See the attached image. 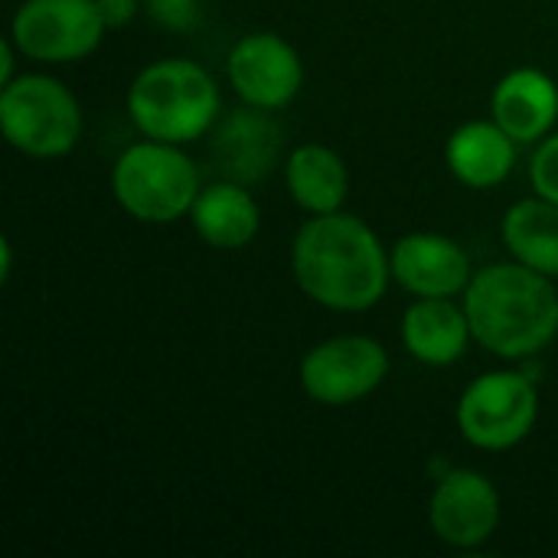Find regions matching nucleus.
I'll use <instances>...</instances> for the list:
<instances>
[{"instance_id":"obj_1","label":"nucleus","mask_w":558,"mask_h":558,"mask_svg":"<svg viewBox=\"0 0 558 558\" xmlns=\"http://www.w3.org/2000/svg\"><path fill=\"white\" fill-rule=\"evenodd\" d=\"M301 291L330 311L360 314L383 301L392 262L379 235L350 213H324L301 226L291 248Z\"/></svg>"},{"instance_id":"obj_2","label":"nucleus","mask_w":558,"mask_h":558,"mask_svg":"<svg viewBox=\"0 0 558 558\" xmlns=\"http://www.w3.org/2000/svg\"><path fill=\"white\" fill-rule=\"evenodd\" d=\"M464 311L474 340L504 360L536 356L558 337L556 284L523 262L474 271Z\"/></svg>"},{"instance_id":"obj_3","label":"nucleus","mask_w":558,"mask_h":558,"mask_svg":"<svg viewBox=\"0 0 558 558\" xmlns=\"http://www.w3.org/2000/svg\"><path fill=\"white\" fill-rule=\"evenodd\" d=\"M128 114L150 141H199L219 118V88L203 65L160 59L131 82Z\"/></svg>"},{"instance_id":"obj_4","label":"nucleus","mask_w":558,"mask_h":558,"mask_svg":"<svg viewBox=\"0 0 558 558\" xmlns=\"http://www.w3.org/2000/svg\"><path fill=\"white\" fill-rule=\"evenodd\" d=\"M111 190L128 216L163 226L193 209L203 183L196 163L183 154L180 144L147 137L118 157Z\"/></svg>"},{"instance_id":"obj_5","label":"nucleus","mask_w":558,"mask_h":558,"mask_svg":"<svg viewBox=\"0 0 558 558\" xmlns=\"http://www.w3.org/2000/svg\"><path fill=\"white\" fill-rule=\"evenodd\" d=\"M0 131L26 157H65L82 134L75 95L49 75H16L0 92Z\"/></svg>"},{"instance_id":"obj_6","label":"nucleus","mask_w":558,"mask_h":558,"mask_svg":"<svg viewBox=\"0 0 558 558\" xmlns=\"http://www.w3.org/2000/svg\"><path fill=\"white\" fill-rule=\"evenodd\" d=\"M539 396L523 373H484L458 402L461 438L484 451L517 448L536 425Z\"/></svg>"},{"instance_id":"obj_7","label":"nucleus","mask_w":558,"mask_h":558,"mask_svg":"<svg viewBox=\"0 0 558 558\" xmlns=\"http://www.w3.org/2000/svg\"><path fill=\"white\" fill-rule=\"evenodd\" d=\"M105 29L108 23L95 0H23L10 39L26 59L75 62L101 46Z\"/></svg>"},{"instance_id":"obj_8","label":"nucleus","mask_w":558,"mask_h":558,"mask_svg":"<svg viewBox=\"0 0 558 558\" xmlns=\"http://www.w3.org/2000/svg\"><path fill=\"white\" fill-rule=\"evenodd\" d=\"M389 376V353L373 337H333L301 363L304 392L327 409L353 405L376 392Z\"/></svg>"},{"instance_id":"obj_9","label":"nucleus","mask_w":558,"mask_h":558,"mask_svg":"<svg viewBox=\"0 0 558 558\" xmlns=\"http://www.w3.org/2000/svg\"><path fill=\"white\" fill-rule=\"evenodd\" d=\"M229 82L252 108H284L304 82L298 49L278 33H248L229 52Z\"/></svg>"},{"instance_id":"obj_10","label":"nucleus","mask_w":558,"mask_h":558,"mask_svg":"<svg viewBox=\"0 0 558 558\" xmlns=\"http://www.w3.org/2000/svg\"><path fill=\"white\" fill-rule=\"evenodd\" d=\"M432 530L454 549H477L500 526V494L477 471H448L428 504Z\"/></svg>"},{"instance_id":"obj_11","label":"nucleus","mask_w":558,"mask_h":558,"mask_svg":"<svg viewBox=\"0 0 558 558\" xmlns=\"http://www.w3.org/2000/svg\"><path fill=\"white\" fill-rule=\"evenodd\" d=\"M392 278L415 298H454L471 284V258L468 252L445 235L412 232L396 242Z\"/></svg>"},{"instance_id":"obj_12","label":"nucleus","mask_w":558,"mask_h":558,"mask_svg":"<svg viewBox=\"0 0 558 558\" xmlns=\"http://www.w3.org/2000/svg\"><path fill=\"white\" fill-rule=\"evenodd\" d=\"M281 128L265 114V108H245L222 118L213 131V163L222 180L232 183H258L265 180L281 157Z\"/></svg>"},{"instance_id":"obj_13","label":"nucleus","mask_w":558,"mask_h":558,"mask_svg":"<svg viewBox=\"0 0 558 558\" xmlns=\"http://www.w3.org/2000/svg\"><path fill=\"white\" fill-rule=\"evenodd\" d=\"M494 121L517 141H543L558 118V85L543 69H513L500 78L490 98Z\"/></svg>"},{"instance_id":"obj_14","label":"nucleus","mask_w":558,"mask_h":558,"mask_svg":"<svg viewBox=\"0 0 558 558\" xmlns=\"http://www.w3.org/2000/svg\"><path fill=\"white\" fill-rule=\"evenodd\" d=\"M474 340L468 311L451 298H418L402 317V343L425 366H451Z\"/></svg>"},{"instance_id":"obj_15","label":"nucleus","mask_w":558,"mask_h":558,"mask_svg":"<svg viewBox=\"0 0 558 558\" xmlns=\"http://www.w3.org/2000/svg\"><path fill=\"white\" fill-rule=\"evenodd\" d=\"M193 229L209 248L235 252L245 248L262 229V209L255 196L232 180H219L199 190L193 209Z\"/></svg>"},{"instance_id":"obj_16","label":"nucleus","mask_w":558,"mask_h":558,"mask_svg":"<svg viewBox=\"0 0 558 558\" xmlns=\"http://www.w3.org/2000/svg\"><path fill=\"white\" fill-rule=\"evenodd\" d=\"M445 160L464 186L490 190L513 173L517 141L497 121H471L451 134Z\"/></svg>"},{"instance_id":"obj_17","label":"nucleus","mask_w":558,"mask_h":558,"mask_svg":"<svg viewBox=\"0 0 558 558\" xmlns=\"http://www.w3.org/2000/svg\"><path fill=\"white\" fill-rule=\"evenodd\" d=\"M288 190L294 196V203L301 209H307L311 216H324V213H337L347 199V163L337 150L324 147V144H301L288 154Z\"/></svg>"},{"instance_id":"obj_18","label":"nucleus","mask_w":558,"mask_h":558,"mask_svg":"<svg viewBox=\"0 0 558 558\" xmlns=\"http://www.w3.org/2000/svg\"><path fill=\"white\" fill-rule=\"evenodd\" d=\"M504 242L526 268L558 278V203L533 196L504 216Z\"/></svg>"},{"instance_id":"obj_19","label":"nucleus","mask_w":558,"mask_h":558,"mask_svg":"<svg viewBox=\"0 0 558 558\" xmlns=\"http://www.w3.org/2000/svg\"><path fill=\"white\" fill-rule=\"evenodd\" d=\"M144 10L150 13L154 23L173 33H190L203 20V3L199 0H144Z\"/></svg>"},{"instance_id":"obj_20","label":"nucleus","mask_w":558,"mask_h":558,"mask_svg":"<svg viewBox=\"0 0 558 558\" xmlns=\"http://www.w3.org/2000/svg\"><path fill=\"white\" fill-rule=\"evenodd\" d=\"M530 180H533V190H536L543 199L558 203V134H553L549 141H543L539 150L533 154Z\"/></svg>"},{"instance_id":"obj_21","label":"nucleus","mask_w":558,"mask_h":558,"mask_svg":"<svg viewBox=\"0 0 558 558\" xmlns=\"http://www.w3.org/2000/svg\"><path fill=\"white\" fill-rule=\"evenodd\" d=\"M95 3H98V10L105 16L108 29H118V26L131 23L134 13H137V0H95Z\"/></svg>"},{"instance_id":"obj_22","label":"nucleus","mask_w":558,"mask_h":558,"mask_svg":"<svg viewBox=\"0 0 558 558\" xmlns=\"http://www.w3.org/2000/svg\"><path fill=\"white\" fill-rule=\"evenodd\" d=\"M13 49H16L13 39H3V43H0V82H3V85L13 82Z\"/></svg>"}]
</instances>
